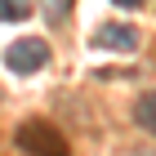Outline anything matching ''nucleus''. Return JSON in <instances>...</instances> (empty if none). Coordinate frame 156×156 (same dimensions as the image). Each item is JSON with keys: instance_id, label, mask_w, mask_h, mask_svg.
I'll return each instance as SVG.
<instances>
[{"instance_id": "nucleus-2", "label": "nucleus", "mask_w": 156, "mask_h": 156, "mask_svg": "<svg viewBox=\"0 0 156 156\" xmlns=\"http://www.w3.org/2000/svg\"><path fill=\"white\" fill-rule=\"evenodd\" d=\"M45 62H49V45L40 36L13 40V45L5 49V67H9V72H40Z\"/></svg>"}, {"instance_id": "nucleus-3", "label": "nucleus", "mask_w": 156, "mask_h": 156, "mask_svg": "<svg viewBox=\"0 0 156 156\" xmlns=\"http://www.w3.org/2000/svg\"><path fill=\"white\" fill-rule=\"evenodd\" d=\"M94 45L112 49V54H129V49H138V31H134L129 23H103L94 31Z\"/></svg>"}, {"instance_id": "nucleus-5", "label": "nucleus", "mask_w": 156, "mask_h": 156, "mask_svg": "<svg viewBox=\"0 0 156 156\" xmlns=\"http://www.w3.org/2000/svg\"><path fill=\"white\" fill-rule=\"evenodd\" d=\"M27 13H31L27 0H0V23H23Z\"/></svg>"}, {"instance_id": "nucleus-7", "label": "nucleus", "mask_w": 156, "mask_h": 156, "mask_svg": "<svg viewBox=\"0 0 156 156\" xmlns=\"http://www.w3.org/2000/svg\"><path fill=\"white\" fill-rule=\"evenodd\" d=\"M49 9H54V13H62V9H67V0H49Z\"/></svg>"}, {"instance_id": "nucleus-6", "label": "nucleus", "mask_w": 156, "mask_h": 156, "mask_svg": "<svg viewBox=\"0 0 156 156\" xmlns=\"http://www.w3.org/2000/svg\"><path fill=\"white\" fill-rule=\"evenodd\" d=\"M112 5H120V9H138L143 0H112Z\"/></svg>"}, {"instance_id": "nucleus-1", "label": "nucleus", "mask_w": 156, "mask_h": 156, "mask_svg": "<svg viewBox=\"0 0 156 156\" xmlns=\"http://www.w3.org/2000/svg\"><path fill=\"white\" fill-rule=\"evenodd\" d=\"M18 147L23 152H36V156H58V152H67V138L54 125H45V120H27L23 129H18Z\"/></svg>"}, {"instance_id": "nucleus-4", "label": "nucleus", "mask_w": 156, "mask_h": 156, "mask_svg": "<svg viewBox=\"0 0 156 156\" xmlns=\"http://www.w3.org/2000/svg\"><path fill=\"white\" fill-rule=\"evenodd\" d=\"M134 120H138L147 134H156V94H143L134 103Z\"/></svg>"}]
</instances>
